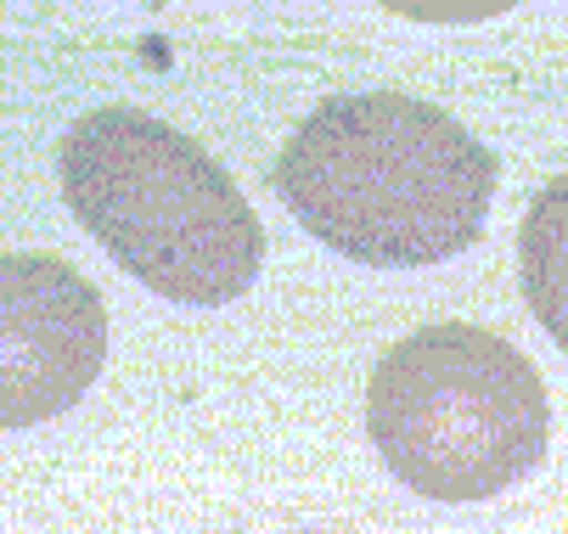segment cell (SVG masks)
<instances>
[{"instance_id": "obj_1", "label": "cell", "mask_w": 568, "mask_h": 534, "mask_svg": "<svg viewBox=\"0 0 568 534\" xmlns=\"http://www.w3.org/2000/svg\"><path fill=\"white\" fill-rule=\"evenodd\" d=\"M276 192L315 243L355 265H439L478 243L496 152L434 102L333 96L282 146Z\"/></svg>"}, {"instance_id": "obj_3", "label": "cell", "mask_w": 568, "mask_h": 534, "mask_svg": "<svg viewBox=\"0 0 568 534\" xmlns=\"http://www.w3.org/2000/svg\"><path fill=\"white\" fill-rule=\"evenodd\" d=\"M366 433L405 490L490 501L540 468L551 405L518 343L490 327L439 321L372 366Z\"/></svg>"}, {"instance_id": "obj_4", "label": "cell", "mask_w": 568, "mask_h": 534, "mask_svg": "<svg viewBox=\"0 0 568 534\" xmlns=\"http://www.w3.org/2000/svg\"><path fill=\"white\" fill-rule=\"evenodd\" d=\"M102 360V292L68 259L0 254V428H34L73 411Z\"/></svg>"}, {"instance_id": "obj_6", "label": "cell", "mask_w": 568, "mask_h": 534, "mask_svg": "<svg viewBox=\"0 0 568 534\" xmlns=\"http://www.w3.org/2000/svg\"><path fill=\"white\" fill-rule=\"evenodd\" d=\"M304 534H310V528H304Z\"/></svg>"}, {"instance_id": "obj_5", "label": "cell", "mask_w": 568, "mask_h": 534, "mask_svg": "<svg viewBox=\"0 0 568 534\" xmlns=\"http://www.w3.org/2000/svg\"><path fill=\"white\" fill-rule=\"evenodd\" d=\"M518 270L535 321L551 332V343L568 349V175H557L529 203L518 232Z\"/></svg>"}, {"instance_id": "obj_2", "label": "cell", "mask_w": 568, "mask_h": 534, "mask_svg": "<svg viewBox=\"0 0 568 534\" xmlns=\"http://www.w3.org/2000/svg\"><path fill=\"white\" fill-rule=\"evenodd\" d=\"M73 219L152 292L231 304L265 265V225L209 152L141 107H97L62 135Z\"/></svg>"}]
</instances>
